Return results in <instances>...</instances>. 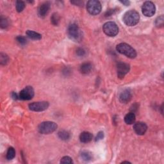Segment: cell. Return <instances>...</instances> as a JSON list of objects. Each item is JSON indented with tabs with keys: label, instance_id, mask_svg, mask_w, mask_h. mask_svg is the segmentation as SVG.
Here are the masks:
<instances>
[{
	"label": "cell",
	"instance_id": "cell-19",
	"mask_svg": "<svg viewBox=\"0 0 164 164\" xmlns=\"http://www.w3.org/2000/svg\"><path fill=\"white\" fill-rule=\"evenodd\" d=\"M81 158L83 160L85 161V162H89V161L92 160V154L89 152V151H83L81 153Z\"/></svg>",
	"mask_w": 164,
	"mask_h": 164
},
{
	"label": "cell",
	"instance_id": "cell-18",
	"mask_svg": "<svg viewBox=\"0 0 164 164\" xmlns=\"http://www.w3.org/2000/svg\"><path fill=\"white\" fill-rule=\"evenodd\" d=\"M58 137H59V138L61 139V140H69V138L71 137V135L69 134V132H68L67 131L62 130V131L58 132Z\"/></svg>",
	"mask_w": 164,
	"mask_h": 164
},
{
	"label": "cell",
	"instance_id": "cell-20",
	"mask_svg": "<svg viewBox=\"0 0 164 164\" xmlns=\"http://www.w3.org/2000/svg\"><path fill=\"white\" fill-rule=\"evenodd\" d=\"M15 156V151L14 149V147H9L7 153V158L8 160H10L14 159Z\"/></svg>",
	"mask_w": 164,
	"mask_h": 164
},
{
	"label": "cell",
	"instance_id": "cell-11",
	"mask_svg": "<svg viewBox=\"0 0 164 164\" xmlns=\"http://www.w3.org/2000/svg\"><path fill=\"white\" fill-rule=\"evenodd\" d=\"M50 3L45 2L39 6L38 8V15L40 17L44 18L48 14L50 9Z\"/></svg>",
	"mask_w": 164,
	"mask_h": 164
},
{
	"label": "cell",
	"instance_id": "cell-16",
	"mask_svg": "<svg viewBox=\"0 0 164 164\" xmlns=\"http://www.w3.org/2000/svg\"><path fill=\"white\" fill-rule=\"evenodd\" d=\"M26 35L28 38L35 40V41H38V40H41L42 39V35L41 34L32 30H28L26 32Z\"/></svg>",
	"mask_w": 164,
	"mask_h": 164
},
{
	"label": "cell",
	"instance_id": "cell-30",
	"mask_svg": "<svg viewBox=\"0 0 164 164\" xmlns=\"http://www.w3.org/2000/svg\"><path fill=\"white\" fill-rule=\"evenodd\" d=\"M71 3H73L76 6H81V5L83 6V3L81 1H71Z\"/></svg>",
	"mask_w": 164,
	"mask_h": 164
},
{
	"label": "cell",
	"instance_id": "cell-12",
	"mask_svg": "<svg viewBox=\"0 0 164 164\" xmlns=\"http://www.w3.org/2000/svg\"><path fill=\"white\" fill-rule=\"evenodd\" d=\"M134 129L137 135H144L147 129V126L145 123L143 122H137L135 123L134 126Z\"/></svg>",
	"mask_w": 164,
	"mask_h": 164
},
{
	"label": "cell",
	"instance_id": "cell-24",
	"mask_svg": "<svg viewBox=\"0 0 164 164\" xmlns=\"http://www.w3.org/2000/svg\"><path fill=\"white\" fill-rule=\"evenodd\" d=\"M17 42L21 46H24L27 43V39L25 37L23 36H18L16 38Z\"/></svg>",
	"mask_w": 164,
	"mask_h": 164
},
{
	"label": "cell",
	"instance_id": "cell-9",
	"mask_svg": "<svg viewBox=\"0 0 164 164\" xmlns=\"http://www.w3.org/2000/svg\"><path fill=\"white\" fill-rule=\"evenodd\" d=\"M34 96V90L32 86H27L19 94V99L21 100H30Z\"/></svg>",
	"mask_w": 164,
	"mask_h": 164
},
{
	"label": "cell",
	"instance_id": "cell-8",
	"mask_svg": "<svg viewBox=\"0 0 164 164\" xmlns=\"http://www.w3.org/2000/svg\"><path fill=\"white\" fill-rule=\"evenodd\" d=\"M49 105V104L48 101L33 102L29 104V108L30 110L34 112H42L48 109Z\"/></svg>",
	"mask_w": 164,
	"mask_h": 164
},
{
	"label": "cell",
	"instance_id": "cell-13",
	"mask_svg": "<svg viewBox=\"0 0 164 164\" xmlns=\"http://www.w3.org/2000/svg\"><path fill=\"white\" fill-rule=\"evenodd\" d=\"M132 98L131 92L129 89H126L119 96V100L122 103H127L130 101Z\"/></svg>",
	"mask_w": 164,
	"mask_h": 164
},
{
	"label": "cell",
	"instance_id": "cell-10",
	"mask_svg": "<svg viewBox=\"0 0 164 164\" xmlns=\"http://www.w3.org/2000/svg\"><path fill=\"white\" fill-rule=\"evenodd\" d=\"M130 69L129 65L124 63V62H119L117 64V76L120 79L124 78L127 73H128Z\"/></svg>",
	"mask_w": 164,
	"mask_h": 164
},
{
	"label": "cell",
	"instance_id": "cell-14",
	"mask_svg": "<svg viewBox=\"0 0 164 164\" xmlns=\"http://www.w3.org/2000/svg\"><path fill=\"white\" fill-rule=\"evenodd\" d=\"M93 138V135L91 133L88 131H83L80 135V140L82 143H88Z\"/></svg>",
	"mask_w": 164,
	"mask_h": 164
},
{
	"label": "cell",
	"instance_id": "cell-15",
	"mask_svg": "<svg viewBox=\"0 0 164 164\" xmlns=\"http://www.w3.org/2000/svg\"><path fill=\"white\" fill-rule=\"evenodd\" d=\"M92 69V65L89 62H85L82 64L80 66L79 71L83 75H86L91 73V71Z\"/></svg>",
	"mask_w": 164,
	"mask_h": 164
},
{
	"label": "cell",
	"instance_id": "cell-22",
	"mask_svg": "<svg viewBox=\"0 0 164 164\" xmlns=\"http://www.w3.org/2000/svg\"><path fill=\"white\" fill-rule=\"evenodd\" d=\"M25 3L23 1H17L16 4H15V7H16V10L18 12H22L24 8H25Z\"/></svg>",
	"mask_w": 164,
	"mask_h": 164
},
{
	"label": "cell",
	"instance_id": "cell-7",
	"mask_svg": "<svg viewBox=\"0 0 164 164\" xmlns=\"http://www.w3.org/2000/svg\"><path fill=\"white\" fill-rule=\"evenodd\" d=\"M142 12L145 16L152 17L155 14V5L151 1H145L142 7Z\"/></svg>",
	"mask_w": 164,
	"mask_h": 164
},
{
	"label": "cell",
	"instance_id": "cell-1",
	"mask_svg": "<svg viewBox=\"0 0 164 164\" xmlns=\"http://www.w3.org/2000/svg\"><path fill=\"white\" fill-rule=\"evenodd\" d=\"M140 19V15L137 11L131 10L126 12L123 16V21L127 26H134L137 24Z\"/></svg>",
	"mask_w": 164,
	"mask_h": 164
},
{
	"label": "cell",
	"instance_id": "cell-32",
	"mask_svg": "<svg viewBox=\"0 0 164 164\" xmlns=\"http://www.w3.org/2000/svg\"><path fill=\"white\" fill-rule=\"evenodd\" d=\"M12 97L14 100H17V99H19V95H17L15 92H13L12 93Z\"/></svg>",
	"mask_w": 164,
	"mask_h": 164
},
{
	"label": "cell",
	"instance_id": "cell-4",
	"mask_svg": "<svg viewBox=\"0 0 164 164\" xmlns=\"http://www.w3.org/2000/svg\"><path fill=\"white\" fill-rule=\"evenodd\" d=\"M57 125L54 122L45 121L41 122L38 126V130L42 134H50L57 130Z\"/></svg>",
	"mask_w": 164,
	"mask_h": 164
},
{
	"label": "cell",
	"instance_id": "cell-17",
	"mask_svg": "<svg viewBox=\"0 0 164 164\" xmlns=\"http://www.w3.org/2000/svg\"><path fill=\"white\" fill-rule=\"evenodd\" d=\"M135 115L134 113L129 112L127 113L125 117V121L127 125H133L135 121Z\"/></svg>",
	"mask_w": 164,
	"mask_h": 164
},
{
	"label": "cell",
	"instance_id": "cell-29",
	"mask_svg": "<svg viewBox=\"0 0 164 164\" xmlns=\"http://www.w3.org/2000/svg\"><path fill=\"white\" fill-rule=\"evenodd\" d=\"M104 138V133L103 131H100L96 137H95V141H100L101 140H102Z\"/></svg>",
	"mask_w": 164,
	"mask_h": 164
},
{
	"label": "cell",
	"instance_id": "cell-5",
	"mask_svg": "<svg viewBox=\"0 0 164 164\" xmlns=\"http://www.w3.org/2000/svg\"><path fill=\"white\" fill-rule=\"evenodd\" d=\"M104 33L109 37H115L119 33V28L117 24L112 21L104 24L103 26Z\"/></svg>",
	"mask_w": 164,
	"mask_h": 164
},
{
	"label": "cell",
	"instance_id": "cell-27",
	"mask_svg": "<svg viewBox=\"0 0 164 164\" xmlns=\"http://www.w3.org/2000/svg\"><path fill=\"white\" fill-rule=\"evenodd\" d=\"M163 15H161L160 17H158L156 20V26L158 27H160V26H162L163 24Z\"/></svg>",
	"mask_w": 164,
	"mask_h": 164
},
{
	"label": "cell",
	"instance_id": "cell-2",
	"mask_svg": "<svg viewBox=\"0 0 164 164\" xmlns=\"http://www.w3.org/2000/svg\"><path fill=\"white\" fill-rule=\"evenodd\" d=\"M116 49L119 53L125 55L129 58H135L137 57V52L130 45L126 43H120L116 46Z\"/></svg>",
	"mask_w": 164,
	"mask_h": 164
},
{
	"label": "cell",
	"instance_id": "cell-23",
	"mask_svg": "<svg viewBox=\"0 0 164 164\" xmlns=\"http://www.w3.org/2000/svg\"><path fill=\"white\" fill-rule=\"evenodd\" d=\"M8 60H9V58L7 55L1 53V55H0V62H1V64L2 66H5V65H7V63L8 62Z\"/></svg>",
	"mask_w": 164,
	"mask_h": 164
},
{
	"label": "cell",
	"instance_id": "cell-26",
	"mask_svg": "<svg viewBox=\"0 0 164 164\" xmlns=\"http://www.w3.org/2000/svg\"><path fill=\"white\" fill-rule=\"evenodd\" d=\"M60 163H73V160L71 158V157L68 156H64L60 160Z\"/></svg>",
	"mask_w": 164,
	"mask_h": 164
},
{
	"label": "cell",
	"instance_id": "cell-3",
	"mask_svg": "<svg viewBox=\"0 0 164 164\" xmlns=\"http://www.w3.org/2000/svg\"><path fill=\"white\" fill-rule=\"evenodd\" d=\"M67 35L69 37L75 42H80L82 39V34L80 28L76 24H71L67 29Z\"/></svg>",
	"mask_w": 164,
	"mask_h": 164
},
{
	"label": "cell",
	"instance_id": "cell-31",
	"mask_svg": "<svg viewBox=\"0 0 164 164\" xmlns=\"http://www.w3.org/2000/svg\"><path fill=\"white\" fill-rule=\"evenodd\" d=\"M137 104H134L132 106V107H131V110L132 111L131 112H133V113H134L135 111H137V109H138V106H137Z\"/></svg>",
	"mask_w": 164,
	"mask_h": 164
},
{
	"label": "cell",
	"instance_id": "cell-34",
	"mask_svg": "<svg viewBox=\"0 0 164 164\" xmlns=\"http://www.w3.org/2000/svg\"><path fill=\"white\" fill-rule=\"evenodd\" d=\"M122 163H130V162H127V161H125V162H122Z\"/></svg>",
	"mask_w": 164,
	"mask_h": 164
},
{
	"label": "cell",
	"instance_id": "cell-28",
	"mask_svg": "<svg viewBox=\"0 0 164 164\" xmlns=\"http://www.w3.org/2000/svg\"><path fill=\"white\" fill-rule=\"evenodd\" d=\"M76 55L79 57H83L85 55V51L83 48H78L76 50Z\"/></svg>",
	"mask_w": 164,
	"mask_h": 164
},
{
	"label": "cell",
	"instance_id": "cell-25",
	"mask_svg": "<svg viewBox=\"0 0 164 164\" xmlns=\"http://www.w3.org/2000/svg\"><path fill=\"white\" fill-rule=\"evenodd\" d=\"M0 26H1V28L5 29L8 26V20L4 17H1L0 19Z\"/></svg>",
	"mask_w": 164,
	"mask_h": 164
},
{
	"label": "cell",
	"instance_id": "cell-21",
	"mask_svg": "<svg viewBox=\"0 0 164 164\" xmlns=\"http://www.w3.org/2000/svg\"><path fill=\"white\" fill-rule=\"evenodd\" d=\"M51 23L54 26H57L60 22V16L57 13H54L51 17Z\"/></svg>",
	"mask_w": 164,
	"mask_h": 164
},
{
	"label": "cell",
	"instance_id": "cell-33",
	"mask_svg": "<svg viewBox=\"0 0 164 164\" xmlns=\"http://www.w3.org/2000/svg\"><path fill=\"white\" fill-rule=\"evenodd\" d=\"M120 3H122V4L126 6H129V4H130V1H120Z\"/></svg>",
	"mask_w": 164,
	"mask_h": 164
},
{
	"label": "cell",
	"instance_id": "cell-6",
	"mask_svg": "<svg viewBox=\"0 0 164 164\" xmlns=\"http://www.w3.org/2000/svg\"><path fill=\"white\" fill-rule=\"evenodd\" d=\"M101 4L97 0H91L86 4V10L90 14L95 15L99 14L101 11Z\"/></svg>",
	"mask_w": 164,
	"mask_h": 164
}]
</instances>
